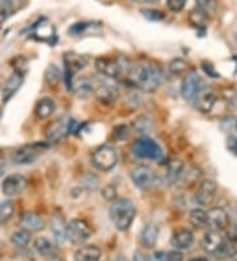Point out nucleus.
<instances>
[{
    "label": "nucleus",
    "mask_w": 237,
    "mask_h": 261,
    "mask_svg": "<svg viewBox=\"0 0 237 261\" xmlns=\"http://www.w3.org/2000/svg\"><path fill=\"white\" fill-rule=\"evenodd\" d=\"M187 69H189V64H187L183 58H174V60H171L168 65L169 74L173 76L183 75L187 71Z\"/></svg>",
    "instance_id": "nucleus-31"
},
{
    "label": "nucleus",
    "mask_w": 237,
    "mask_h": 261,
    "mask_svg": "<svg viewBox=\"0 0 237 261\" xmlns=\"http://www.w3.org/2000/svg\"><path fill=\"white\" fill-rule=\"evenodd\" d=\"M22 73L21 71H13L12 74H11L8 78L6 80V82H4L3 85V89H2V93H3V99L4 100H8V99L11 98V96L13 95V94L17 91V90L20 89V86H21L22 83Z\"/></svg>",
    "instance_id": "nucleus-21"
},
{
    "label": "nucleus",
    "mask_w": 237,
    "mask_h": 261,
    "mask_svg": "<svg viewBox=\"0 0 237 261\" xmlns=\"http://www.w3.org/2000/svg\"><path fill=\"white\" fill-rule=\"evenodd\" d=\"M130 178H132L135 186H137L141 190H148L152 186H154L155 181H157V177H155L153 169L146 165H139L133 168L132 172H130Z\"/></svg>",
    "instance_id": "nucleus-10"
},
{
    "label": "nucleus",
    "mask_w": 237,
    "mask_h": 261,
    "mask_svg": "<svg viewBox=\"0 0 237 261\" xmlns=\"http://www.w3.org/2000/svg\"><path fill=\"white\" fill-rule=\"evenodd\" d=\"M108 215L115 228L126 231L130 228L136 218V206L128 198H115L110 204Z\"/></svg>",
    "instance_id": "nucleus-2"
},
{
    "label": "nucleus",
    "mask_w": 237,
    "mask_h": 261,
    "mask_svg": "<svg viewBox=\"0 0 237 261\" xmlns=\"http://www.w3.org/2000/svg\"><path fill=\"white\" fill-rule=\"evenodd\" d=\"M126 100H128V102H132V107L133 106L136 107V106L140 103V100H141V98H140V95L136 93V91H132L129 95L126 96Z\"/></svg>",
    "instance_id": "nucleus-46"
},
{
    "label": "nucleus",
    "mask_w": 237,
    "mask_h": 261,
    "mask_svg": "<svg viewBox=\"0 0 237 261\" xmlns=\"http://www.w3.org/2000/svg\"><path fill=\"white\" fill-rule=\"evenodd\" d=\"M71 91H74L79 98H87V96L92 93L91 80L87 78V76H78V78H74L73 85H71Z\"/></svg>",
    "instance_id": "nucleus-25"
},
{
    "label": "nucleus",
    "mask_w": 237,
    "mask_h": 261,
    "mask_svg": "<svg viewBox=\"0 0 237 261\" xmlns=\"http://www.w3.org/2000/svg\"><path fill=\"white\" fill-rule=\"evenodd\" d=\"M19 224L22 229H27L29 232H38L45 228V222L37 213L27 211L20 217Z\"/></svg>",
    "instance_id": "nucleus-18"
},
{
    "label": "nucleus",
    "mask_w": 237,
    "mask_h": 261,
    "mask_svg": "<svg viewBox=\"0 0 237 261\" xmlns=\"http://www.w3.org/2000/svg\"><path fill=\"white\" fill-rule=\"evenodd\" d=\"M194 107L199 112L207 114L214 109L216 103V94L211 87H203L199 93L196 94L195 98L193 99Z\"/></svg>",
    "instance_id": "nucleus-15"
},
{
    "label": "nucleus",
    "mask_w": 237,
    "mask_h": 261,
    "mask_svg": "<svg viewBox=\"0 0 237 261\" xmlns=\"http://www.w3.org/2000/svg\"><path fill=\"white\" fill-rule=\"evenodd\" d=\"M66 220L61 213H54L50 217V229L58 244L66 242Z\"/></svg>",
    "instance_id": "nucleus-19"
},
{
    "label": "nucleus",
    "mask_w": 237,
    "mask_h": 261,
    "mask_svg": "<svg viewBox=\"0 0 237 261\" xmlns=\"http://www.w3.org/2000/svg\"><path fill=\"white\" fill-rule=\"evenodd\" d=\"M185 172V165L180 160H171L168 164V170H166V178L169 184H177L180 179Z\"/></svg>",
    "instance_id": "nucleus-27"
},
{
    "label": "nucleus",
    "mask_w": 237,
    "mask_h": 261,
    "mask_svg": "<svg viewBox=\"0 0 237 261\" xmlns=\"http://www.w3.org/2000/svg\"><path fill=\"white\" fill-rule=\"evenodd\" d=\"M132 153L142 160L161 161L164 159V150L160 147V144L148 136L140 137L139 140L132 144Z\"/></svg>",
    "instance_id": "nucleus-5"
},
{
    "label": "nucleus",
    "mask_w": 237,
    "mask_h": 261,
    "mask_svg": "<svg viewBox=\"0 0 237 261\" xmlns=\"http://www.w3.org/2000/svg\"><path fill=\"white\" fill-rule=\"evenodd\" d=\"M196 4L198 8L202 10L207 16L214 15L218 10V0H196Z\"/></svg>",
    "instance_id": "nucleus-37"
},
{
    "label": "nucleus",
    "mask_w": 237,
    "mask_h": 261,
    "mask_svg": "<svg viewBox=\"0 0 237 261\" xmlns=\"http://www.w3.org/2000/svg\"><path fill=\"white\" fill-rule=\"evenodd\" d=\"M100 256L101 251L96 245H82L75 252V261H99L100 260Z\"/></svg>",
    "instance_id": "nucleus-23"
},
{
    "label": "nucleus",
    "mask_w": 237,
    "mask_h": 261,
    "mask_svg": "<svg viewBox=\"0 0 237 261\" xmlns=\"http://www.w3.org/2000/svg\"><path fill=\"white\" fill-rule=\"evenodd\" d=\"M91 227L83 219L70 220L66 226V239L74 245H83L91 238Z\"/></svg>",
    "instance_id": "nucleus-8"
},
{
    "label": "nucleus",
    "mask_w": 237,
    "mask_h": 261,
    "mask_svg": "<svg viewBox=\"0 0 237 261\" xmlns=\"http://www.w3.org/2000/svg\"><path fill=\"white\" fill-rule=\"evenodd\" d=\"M171 245L174 248L178 249V251H182V249H189L191 248V245L194 244V233L191 229L182 228L177 232H174V235L171 236L170 240Z\"/></svg>",
    "instance_id": "nucleus-20"
},
{
    "label": "nucleus",
    "mask_w": 237,
    "mask_h": 261,
    "mask_svg": "<svg viewBox=\"0 0 237 261\" xmlns=\"http://www.w3.org/2000/svg\"><path fill=\"white\" fill-rule=\"evenodd\" d=\"M95 69L99 73V75H103L106 78L116 80L123 74V70H126L130 66V62L126 58H110V57H98L94 62Z\"/></svg>",
    "instance_id": "nucleus-3"
},
{
    "label": "nucleus",
    "mask_w": 237,
    "mask_h": 261,
    "mask_svg": "<svg viewBox=\"0 0 237 261\" xmlns=\"http://www.w3.org/2000/svg\"><path fill=\"white\" fill-rule=\"evenodd\" d=\"M61 80H62V74H61L60 67L54 64L49 65L46 71H45V82H46L49 86L54 87L57 86L58 83L61 82Z\"/></svg>",
    "instance_id": "nucleus-32"
},
{
    "label": "nucleus",
    "mask_w": 237,
    "mask_h": 261,
    "mask_svg": "<svg viewBox=\"0 0 237 261\" xmlns=\"http://www.w3.org/2000/svg\"><path fill=\"white\" fill-rule=\"evenodd\" d=\"M232 260H233V261H237V252H236V253H234V255H233V257H232Z\"/></svg>",
    "instance_id": "nucleus-51"
},
{
    "label": "nucleus",
    "mask_w": 237,
    "mask_h": 261,
    "mask_svg": "<svg viewBox=\"0 0 237 261\" xmlns=\"http://www.w3.org/2000/svg\"><path fill=\"white\" fill-rule=\"evenodd\" d=\"M76 129V123L74 119L69 118L67 115L60 116L46 128V140L47 143H58L66 136Z\"/></svg>",
    "instance_id": "nucleus-7"
},
{
    "label": "nucleus",
    "mask_w": 237,
    "mask_h": 261,
    "mask_svg": "<svg viewBox=\"0 0 237 261\" xmlns=\"http://www.w3.org/2000/svg\"><path fill=\"white\" fill-rule=\"evenodd\" d=\"M225 242L224 236L221 235V231L218 229H208L204 233L202 240V245L205 252H208L211 255H216V252L220 249L223 243Z\"/></svg>",
    "instance_id": "nucleus-17"
},
{
    "label": "nucleus",
    "mask_w": 237,
    "mask_h": 261,
    "mask_svg": "<svg viewBox=\"0 0 237 261\" xmlns=\"http://www.w3.org/2000/svg\"><path fill=\"white\" fill-rule=\"evenodd\" d=\"M15 213V206L11 201L0 202V224L10 220Z\"/></svg>",
    "instance_id": "nucleus-35"
},
{
    "label": "nucleus",
    "mask_w": 237,
    "mask_h": 261,
    "mask_svg": "<svg viewBox=\"0 0 237 261\" xmlns=\"http://www.w3.org/2000/svg\"><path fill=\"white\" fill-rule=\"evenodd\" d=\"M119 161L116 148L112 145H101L94 150L91 156V164L100 172H110L116 166Z\"/></svg>",
    "instance_id": "nucleus-6"
},
{
    "label": "nucleus",
    "mask_w": 237,
    "mask_h": 261,
    "mask_svg": "<svg viewBox=\"0 0 237 261\" xmlns=\"http://www.w3.org/2000/svg\"><path fill=\"white\" fill-rule=\"evenodd\" d=\"M186 0H168V8L173 12H180L185 8Z\"/></svg>",
    "instance_id": "nucleus-42"
},
{
    "label": "nucleus",
    "mask_w": 237,
    "mask_h": 261,
    "mask_svg": "<svg viewBox=\"0 0 237 261\" xmlns=\"http://www.w3.org/2000/svg\"><path fill=\"white\" fill-rule=\"evenodd\" d=\"M218 194V184L214 179H203L195 190V201L196 203L202 206H208L215 201Z\"/></svg>",
    "instance_id": "nucleus-11"
},
{
    "label": "nucleus",
    "mask_w": 237,
    "mask_h": 261,
    "mask_svg": "<svg viewBox=\"0 0 237 261\" xmlns=\"http://www.w3.org/2000/svg\"><path fill=\"white\" fill-rule=\"evenodd\" d=\"M228 240H231L232 243H237V224L232 226L228 231Z\"/></svg>",
    "instance_id": "nucleus-47"
},
{
    "label": "nucleus",
    "mask_w": 237,
    "mask_h": 261,
    "mask_svg": "<svg viewBox=\"0 0 237 261\" xmlns=\"http://www.w3.org/2000/svg\"><path fill=\"white\" fill-rule=\"evenodd\" d=\"M133 129H135L136 134L146 136V135L150 134L153 129L152 120H150L146 115H140V116H137V118L135 119V121H133Z\"/></svg>",
    "instance_id": "nucleus-29"
},
{
    "label": "nucleus",
    "mask_w": 237,
    "mask_h": 261,
    "mask_svg": "<svg viewBox=\"0 0 237 261\" xmlns=\"http://www.w3.org/2000/svg\"><path fill=\"white\" fill-rule=\"evenodd\" d=\"M114 137L117 141H124L129 137V128L125 124H119L114 128Z\"/></svg>",
    "instance_id": "nucleus-40"
},
{
    "label": "nucleus",
    "mask_w": 237,
    "mask_h": 261,
    "mask_svg": "<svg viewBox=\"0 0 237 261\" xmlns=\"http://www.w3.org/2000/svg\"><path fill=\"white\" fill-rule=\"evenodd\" d=\"M135 3H141V4H145V3H157L158 0H132Z\"/></svg>",
    "instance_id": "nucleus-49"
},
{
    "label": "nucleus",
    "mask_w": 237,
    "mask_h": 261,
    "mask_svg": "<svg viewBox=\"0 0 237 261\" xmlns=\"http://www.w3.org/2000/svg\"><path fill=\"white\" fill-rule=\"evenodd\" d=\"M35 249L38 255H41L45 258H54L57 255V249L54 247L53 242L47 238H38L35 242Z\"/></svg>",
    "instance_id": "nucleus-26"
},
{
    "label": "nucleus",
    "mask_w": 237,
    "mask_h": 261,
    "mask_svg": "<svg viewBox=\"0 0 237 261\" xmlns=\"http://www.w3.org/2000/svg\"><path fill=\"white\" fill-rule=\"evenodd\" d=\"M141 13L142 16L149 20V21H161L165 17L162 11L154 10V8H144V10H141Z\"/></svg>",
    "instance_id": "nucleus-38"
},
{
    "label": "nucleus",
    "mask_w": 237,
    "mask_h": 261,
    "mask_svg": "<svg viewBox=\"0 0 237 261\" xmlns=\"http://www.w3.org/2000/svg\"><path fill=\"white\" fill-rule=\"evenodd\" d=\"M87 64H89V58L86 57V56L78 55V53H74V51H69L63 57V66H65L63 74L74 76V74L85 69Z\"/></svg>",
    "instance_id": "nucleus-16"
},
{
    "label": "nucleus",
    "mask_w": 237,
    "mask_h": 261,
    "mask_svg": "<svg viewBox=\"0 0 237 261\" xmlns=\"http://www.w3.org/2000/svg\"><path fill=\"white\" fill-rule=\"evenodd\" d=\"M0 248H2V242H0Z\"/></svg>",
    "instance_id": "nucleus-52"
},
{
    "label": "nucleus",
    "mask_w": 237,
    "mask_h": 261,
    "mask_svg": "<svg viewBox=\"0 0 237 261\" xmlns=\"http://www.w3.org/2000/svg\"><path fill=\"white\" fill-rule=\"evenodd\" d=\"M189 222L195 228H203L207 226V211L199 208V207L193 208L189 213Z\"/></svg>",
    "instance_id": "nucleus-28"
},
{
    "label": "nucleus",
    "mask_w": 237,
    "mask_h": 261,
    "mask_svg": "<svg viewBox=\"0 0 237 261\" xmlns=\"http://www.w3.org/2000/svg\"><path fill=\"white\" fill-rule=\"evenodd\" d=\"M54 111H56V102H54L53 98L45 96V98H41L36 103L35 114L41 120H46V119L50 118Z\"/></svg>",
    "instance_id": "nucleus-22"
},
{
    "label": "nucleus",
    "mask_w": 237,
    "mask_h": 261,
    "mask_svg": "<svg viewBox=\"0 0 237 261\" xmlns=\"http://www.w3.org/2000/svg\"><path fill=\"white\" fill-rule=\"evenodd\" d=\"M4 166H6V157H4L3 154L0 153V173L3 172Z\"/></svg>",
    "instance_id": "nucleus-48"
},
{
    "label": "nucleus",
    "mask_w": 237,
    "mask_h": 261,
    "mask_svg": "<svg viewBox=\"0 0 237 261\" xmlns=\"http://www.w3.org/2000/svg\"><path fill=\"white\" fill-rule=\"evenodd\" d=\"M149 261H168L166 260V253L162 251L154 252V253L149 257Z\"/></svg>",
    "instance_id": "nucleus-45"
},
{
    "label": "nucleus",
    "mask_w": 237,
    "mask_h": 261,
    "mask_svg": "<svg viewBox=\"0 0 237 261\" xmlns=\"http://www.w3.org/2000/svg\"><path fill=\"white\" fill-rule=\"evenodd\" d=\"M189 21L190 24L195 28H205L207 21H208V16L203 12L199 8H195L190 12L189 15Z\"/></svg>",
    "instance_id": "nucleus-33"
},
{
    "label": "nucleus",
    "mask_w": 237,
    "mask_h": 261,
    "mask_svg": "<svg viewBox=\"0 0 237 261\" xmlns=\"http://www.w3.org/2000/svg\"><path fill=\"white\" fill-rule=\"evenodd\" d=\"M126 78L137 89L145 93H154L164 82V71L152 61L141 60L135 65L130 64Z\"/></svg>",
    "instance_id": "nucleus-1"
},
{
    "label": "nucleus",
    "mask_w": 237,
    "mask_h": 261,
    "mask_svg": "<svg viewBox=\"0 0 237 261\" xmlns=\"http://www.w3.org/2000/svg\"><path fill=\"white\" fill-rule=\"evenodd\" d=\"M158 235H160V229L155 224H146L140 233L141 244L146 248H153L158 240Z\"/></svg>",
    "instance_id": "nucleus-24"
},
{
    "label": "nucleus",
    "mask_w": 237,
    "mask_h": 261,
    "mask_svg": "<svg viewBox=\"0 0 237 261\" xmlns=\"http://www.w3.org/2000/svg\"><path fill=\"white\" fill-rule=\"evenodd\" d=\"M236 252L237 251L234 249V243H232L231 240H225L220 247V249L216 252L215 256L218 258H232Z\"/></svg>",
    "instance_id": "nucleus-36"
},
{
    "label": "nucleus",
    "mask_w": 237,
    "mask_h": 261,
    "mask_svg": "<svg viewBox=\"0 0 237 261\" xmlns=\"http://www.w3.org/2000/svg\"><path fill=\"white\" fill-rule=\"evenodd\" d=\"M166 260L168 261H183V255L179 251H171L166 253Z\"/></svg>",
    "instance_id": "nucleus-43"
},
{
    "label": "nucleus",
    "mask_w": 237,
    "mask_h": 261,
    "mask_svg": "<svg viewBox=\"0 0 237 261\" xmlns=\"http://www.w3.org/2000/svg\"><path fill=\"white\" fill-rule=\"evenodd\" d=\"M16 10L17 8L15 7L13 0H0V22L12 16Z\"/></svg>",
    "instance_id": "nucleus-34"
},
{
    "label": "nucleus",
    "mask_w": 237,
    "mask_h": 261,
    "mask_svg": "<svg viewBox=\"0 0 237 261\" xmlns=\"http://www.w3.org/2000/svg\"><path fill=\"white\" fill-rule=\"evenodd\" d=\"M229 222L231 218L223 207H212L207 213V226L209 227V229L223 231L229 227Z\"/></svg>",
    "instance_id": "nucleus-14"
},
{
    "label": "nucleus",
    "mask_w": 237,
    "mask_h": 261,
    "mask_svg": "<svg viewBox=\"0 0 237 261\" xmlns=\"http://www.w3.org/2000/svg\"><path fill=\"white\" fill-rule=\"evenodd\" d=\"M82 186L89 191H96L99 189V178L94 174H86L82 178Z\"/></svg>",
    "instance_id": "nucleus-39"
},
{
    "label": "nucleus",
    "mask_w": 237,
    "mask_h": 261,
    "mask_svg": "<svg viewBox=\"0 0 237 261\" xmlns=\"http://www.w3.org/2000/svg\"><path fill=\"white\" fill-rule=\"evenodd\" d=\"M92 93L96 96L99 102L104 105H111L115 103L119 99V87L114 83V80L106 78V76H95L91 80Z\"/></svg>",
    "instance_id": "nucleus-4"
},
{
    "label": "nucleus",
    "mask_w": 237,
    "mask_h": 261,
    "mask_svg": "<svg viewBox=\"0 0 237 261\" xmlns=\"http://www.w3.org/2000/svg\"><path fill=\"white\" fill-rule=\"evenodd\" d=\"M101 197H104L107 201H114L116 197V188L114 185H107L101 189Z\"/></svg>",
    "instance_id": "nucleus-41"
},
{
    "label": "nucleus",
    "mask_w": 237,
    "mask_h": 261,
    "mask_svg": "<svg viewBox=\"0 0 237 261\" xmlns=\"http://www.w3.org/2000/svg\"><path fill=\"white\" fill-rule=\"evenodd\" d=\"M133 261H149V256L141 249H137L133 253Z\"/></svg>",
    "instance_id": "nucleus-44"
},
{
    "label": "nucleus",
    "mask_w": 237,
    "mask_h": 261,
    "mask_svg": "<svg viewBox=\"0 0 237 261\" xmlns=\"http://www.w3.org/2000/svg\"><path fill=\"white\" fill-rule=\"evenodd\" d=\"M28 186V181L22 174H11L8 175L2 184V191L7 197H16V195L22 194Z\"/></svg>",
    "instance_id": "nucleus-12"
},
{
    "label": "nucleus",
    "mask_w": 237,
    "mask_h": 261,
    "mask_svg": "<svg viewBox=\"0 0 237 261\" xmlns=\"http://www.w3.org/2000/svg\"><path fill=\"white\" fill-rule=\"evenodd\" d=\"M204 87V81L196 73H190L182 81L180 85V94L186 100H193L195 95Z\"/></svg>",
    "instance_id": "nucleus-13"
},
{
    "label": "nucleus",
    "mask_w": 237,
    "mask_h": 261,
    "mask_svg": "<svg viewBox=\"0 0 237 261\" xmlns=\"http://www.w3.org/2000/svg\"><path fill=\"white\" fill-rule=\"evenodd\" d=\"M46 149V145L42 143H35L31 145H24V147L16 149L12 154V161L16 165H28L33 164L40 156V153Z\"/></svg>",
    "instance_id": "nucleus-9"
},
{
    "label": "nucleus",
    "mask_w": 237,
    "mask_h": 261,
    "mask_svg": "<svg viewBox=\"0 0 237 261\" xmlns=\"http://www.w3.org/2000/svg\"><path fill=\"white\" fill-rule=\"evenodd\" d=\"M189 261H208V260L204 257H195V258H191V260H189Z\"/></svg>",
    "instance_id": "nucleus-50"
},
{
    "label": "nucleus",
    "mask_w": 237,
    "mask_h": 261,
    "mask_svg": "<svg viewBox=\"0 0 237 261\" xmlns=\"http://www.w3.org/2000/svg\"><path fill=\"white\" fill-rule=\"evenodd\" d=\"M31 232L27 229H17L11 235V242L17 248H27L31 243Z\"/></svg>",
    "instance_id": "nucleus-30"
}]
</instances>
